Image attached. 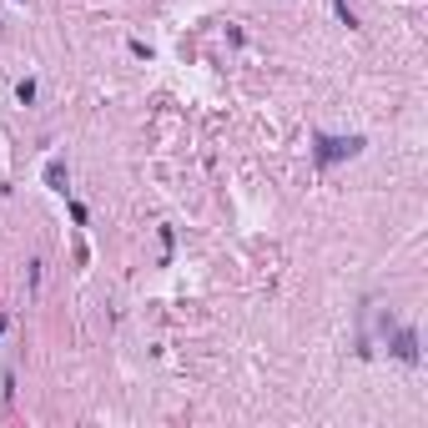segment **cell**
<instances>
[{"label": "cell", "instance_id": "obj_1", "mask_svg": "<svg viewBox=\"0 0 428 428\" xmlns=\"http://www.w3.org/2000/svg\"><path fill=\"white\" fill-rule=\"evenodd\" d=\"M363 152V136H317V161L333 166V161H348Z\"/></svg>", "mask_w": 428, "mask_h": 428}, {"label": "cell", "instance_id": "obj_2", "mask_svg": "<svg viewBox=\"0 0 428 428\" xmlns=\"http://www.w3.org/2000/svg\"><path fill=\"white\" fill-rule=\"evenodd\" d=\"M403 363H418V338L413 333H398V348H393Z\"/></svg>", "mask_w": 428, "mask_h": 428}, {"label": "cell", "instance_id": "obj_3", "mask_svg": "<svg viewBox=\"0 0 428 428\" xmlns=\"http://www.w3.org/2000/svg\"><path fill=\"white\" fill-rule=\"evenodd\" d=\"M46 182H51L56 191H66V166H61V161H51V166H46Z\"/></svg>", "mask_w": 428, "mask_h": 428}, {"label": "cell", "instance_id": "obj_4", "mask_svg": "<svg viewBox=\"0 0 428 428\" xmlns=\"http://www.w3.org/2000/svg\"><path fill=\"white\" fill-rule=\"evenodd\" d=\"M15 96H20V106H31V101H35V81H20Z\"/></svg>", "mask_w": 428, "mask_h": 428}, {"label": "cell", "instance_id": "obj_5", "mask_svg": "<svg viewBox=\"0 0 428 428\" xmlns=\"http://www.w3.org/2000/svg\"><path fill=\"white\" fill-rule=\"evenodd\" d=\"M0 338H6V317H0Z\"/></svg>", "mask_w": 428, "mask_h": 428}]
</instances>
